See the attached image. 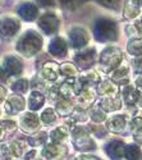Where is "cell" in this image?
I'll return each instance as SVG.
<instances>
[{
    "label": "cell",
    "instance_id": "1",
    "mask_svg": "<svg viewBox=\"0 0 142 160\" xmlns=\"http://www.w3.org/2000/svg\"><path fill=\"white\" fill-rule=\"evenodd\" d=\"M42 46V38L33 30H28L26 33L22 35L17 44V50L26 58H30L40 51Z\"/></svg>",
    "mask_w": 142,
    "mask_h": 160
},
{
    "label": "cell",
    "instance_id": "2",
    "mask_svg": "<svg viewBox=\"0 0 142 160\" xmlns=\"http://www.w3.org/2000/svg\"><path fill=\"white\" fill-rule=\"evenodd\" d=\"M94 35L100 42L113 41L118 36L117 24L110 19H99L94 26Z\"/></svg>",
    "mask_w": 142,
    "mask_h": 160
},
{
    "label": "cell",
    "instance_id": "3",
    "mask_svg": "<svg viewBox=\"0 0 142 160\" xmlns=\"http://www.w3.org/2000/svg\"><path fill=\"white\" fill-rule=\"evenodd\" d=\"M122 52L119 49L117 48H108L102 51V54L100 57V63L102 65V68H104L106 72L115 68L117 65H119V63L122 62Z\"/></svg>",
    "mask_w": 142,
    "mask_h": 160
},
{
    "label": "cell",
    "instance_id": "4",
    "mask_svg": "<svg viewBox=\"0 0 142 160\" xmlns=\"http://www.w3.org/2000/svg\"><path fill=\"white\" fill-rule=\"evenodd\" d=\"M59 24H60L59 19L51 13H45V14H42L38 18V27L47 35L55 33L59 28Z\"/></svg>",
    "mask_w": 142,
    "mask_h": 160
},
{
    "label": "cell",
    "instance_id": "5",
    "mask_svg": "<svg viewBox=\"0 0 142 160\" xmlns=\"http://www.w3.org/2000/svg\"><path fill=\"white\" fill-rule=\"evenodd\" d=\"M21 28V22L14 18H7L0 22V37L8 40L13 37Z\"/></svg>",
    "mask_w": 142,
    "mask_h": 160
},
{
    "label": "cell",
    "instance_id": "6",
    "mask_svg": "<svg viewBox=\"0 0 142 160\" xmlns=\"http://www.w3.org/2000/svg\"><path fill=\"white\" fill-rule=\"evenodd\" d=\"M73 138H74V143L78 149L82 150H87V149H91L94 148V142L90 140L88 137V133L83 129V128H77L73 132Z\"/></svg>",
    "mask_w": 142,
    "mask_h": 160
},
{
    "label": "cell",
    "instance_id": "7",
    "mask_svg": "<svg viewBox=\"0 0 142 160\" xmlns=\"http://www.w3.org/2000/svg\"><path fill=\"white\" fill-rule=\"evenodd\" d=\"M40 127V121H38V117L33 113H26L22 119H21V128L24 132H36Z\"/></svg>",
    "mask_w": 142,
    "mask_h": 160
},
{
    "label": "cell",
    "instance_id": "8",
    "mask_svg": "<svg viewBox=\"0 0 142 160\" xmlns=\"http://www.w3.org/2000/svg\"><path fill=\"white\" fill-rule=\"evenodd\" d=\"M95 55H96L95 49H88V50L81 51L80 54H77L74 58V62L77 63V65H78L80 68L86 69L92 65V63L95 60Z\"/></svg>",
    "mask_w": 142,
    "mask_h": 160
},
{
    "label": "cell",
    "instance_id": "9",
    "mask_svg": "<svg viewBox=\"0 0 142 160\" xmlns=\"http://www.w3.org/2000/svg\"><path fill=\"white\" fill-rule=\"evenodd\" d=\"M24 109V100L22 96L14 94L10 95L5 102V110L8 114H17L18 112H22Z\"/></svg>",
    "mask_w": 142,
    "mask_h": 160
},
{
    "label": "cell",
    "instance_id": "10",
    "mask_svg": "<svg viewBox=\"0 0 142 160\" xmlns=\"http://www.w3.org/2000/svg\"><path fill=\"white\" fill-rule=\"evenodd\" d=\"M69 38L73 48H82L88 41V35L83 28H73L69 32Z\"/></svg>",
    "mask_w": 142,
    "mask_h": 160
},
{
    "label": "cell",
    "instance_id": "11",
    "mask_svg": "<svg viewBox=\"0 0 142 160\" xmlns=\"http://www.w3.org/2000/svg\"><path fill=\"white\" fill-rule=\"evenodd\" d=\"M38 14V10H37V7L33 5L32 3H24L19 7L18 9V16L24 19V21H27V22H32L33 19H36Z\"/></svg>",
    "mask_w": 142,
    "mask_h": 160
},
{
    "label": "cell",
    "instance_id": "12",
    "mask_svg": "<svg viewBox=\"0 0 142 160\" xmlns=\"http://www.w3.org/2000/svg\"><path fill=\"white\" fill-rule=\"evenodd\" d=\"M4 68H5V72L9 76H16V74H19L22 72L23 65H22V62L17 57H12L10 55V57L5 58Z\"/></svg>",
    "mask_w": 142,
    "mask_h": 160
},
{
    "label": "cell",
    "instance_id": "13",
    "mask_svg": "<svg viewBox=\"0 0 142 160\" xmlns=\"http://www.w3.org/2000/svg\"><path fill=\"white\" fill-rule=\"evenodd\" d=\"M49 51L55 57H64L67 54V42L64 41V38L56 37L50 42Z\"/></svg>",
    "mask_w": 142,
    "mask_h": 160
},
{
    "label": "cell",
    "instance_id": "14",
    "mask_svg": "<svg viewBox=\"0 0 142 160\" xmlns=\"http://www.w3.org/2000/svg\"><path fill=\"white\" fill-rule=\"evenodd\" d=\"M60 69V67L54 63V62H47L44 64L42 69H41V74L45 79L47 81H55L58 78V71Z\"/></svg>",
    "mask_w": 142,
    "mask_h": 160
},
{
    "label": "cell",
    "instance_id": "15",
    "mask_svg": "<svg viewBox=\"0 0 142 160\" xmlns=\"http://www.w3.org/2000/svg\"><path fill=\"white\" fill-rule=\"evenodd\" d=\"M123 149H124L123 142H120V141H111L106 146V152H108V155L111 159L119 160L123 156Z\"/></svg>",
    "mask_w": 142,
    "mask_h": 160
},
{
    "label": "cell",
    "instance_id": "16",
    "mask_svg": "<svg viewBox=\"0 0 142 160\" xmlns=\"http://www.w3.org/2000/svg\"><path fill=\"white\" fill-rule=\"evenodd\" d=\"M140 3L137 0H127L124 5V18L125 19H133L140 14Z\"/></svg>",
    "mask_w": 142,
    "mask_h": 160
},
{
    "label": "cell",
    "instance_id": "17",
    "mask_svg": "<svg viewBox=\"0 0 142 160\" xmlns=\"http://www.w3.org/2000/svg\"><path fill=\"white\" fill-rule=\"evenodd\" d=\"M44 101H45L44 95L40 94L38 91H33L28 98V106L31 110H38L44 105Z\"/></svg>",
    "mask_w": 142,
    "mask_h": 160
},
{
    "label": "cell",
    "instance_id": "18",
    "mask_svg": "<svg viewBox=\"0 0 142 160\" xmlns=\"http://www.w3.org/2000/svg\"><path fill=\"white\" fill-rule=\"evenodd\" d=\"M108 127L110 131H114V132H120L124 129L125 127V118L124 117H120V115H115L113 117L109 123H108Z\"/></svg>",
    "mask_w": 142,
    "mask_h": 160
},
{
    "label": "cell",
    "instance_id": "19",
    "mask_svg": "<svg viewBox=\"0 0 142 160\" xmlns=\"http://www.w3.org/2000/svg\"><path fill=\"white\" fill-rule=\"evenodd\" d=\"M99 92H100V95H104V96L109 95L111 98V95H114L117 92V86L110 81H104L99 86Z\"/></svg>",
    "mask_w": 142,
    "mask_h": 160
},
{
    "label": "cell",
    "instance_id": "20",
    "mask_svg": "<svg viewBox=\"0 0 142 160\" xmlns=\"http://www.w3.org/2000/svg\"><path fill=\"white\" fill-rule=\"evenodd\" d=\"M72 109H73V106H72L71 101L68 99H66V98L59 100L56 102V110H58V113L60 115H68V114H71Z\"/></svg>",
    "mask_w": 142,
    "mask_h": 160
},
{
    "label": "cell",
    "instance_id": "21",
    "mask_svg": "<svg viewBox=\"0 0 142 160\" xmlns=\"http://www.w3.org/2000/svg\"><path fill=\"white\" fill-rule=\"evenodd\" d=\"M123 98H124V100H125L127 104H135L138 100L140 95L137 94V91L132 86H127L123 90Z\"/></svg>",
    "mask_w": 142,
    "mask_h": 160
},
{
    "label": "cell",
    "instance_id": "22",
    "mask_svg": "<svg viewBox=\"0 0 142 160\" xmlns=\"http://www.w3.org/2000/svg\"><path fill=\"white\" fill-rule=\"evenodd\" d=\"M60 151H66V148H63L60 145H49V146H46L44 154L46 158L53 159V158L58 156L60 154Z\"/></svg>",
    "mask_w": 142,
    "mask_h": 160
},
{
    "label": "cell",
    "instance_id": "23",
    "mask_svg": "<svg viewBox=\"0 0 142 160\" xmlns=\"http://www.w3.org/2000/svg\"><path fill=\"white\" fill-rule=\"evenodd\" d=\"M67 135H68V131L64 127H59L58 129H55V131H53L50 133V138L56 143H60L64 138L67 137Z\"/></svg>",
    "mask_w": 142,
    "mask_h": 160
},
{
    "label": "cell",
    "instance_id": "24",
    "mask_svg": "<svg viewBox=\"0 0 142 160\" xmlns=\"http://www.w3.org/2000/svg\"><path fill=\"white\" fill-rule=\"evenodd\" d=\"M128 51L133 55H142V40L141 38L132 40L128 44Z\"/></svg>",
    "mask_w": 142,
    "mask_h": 160
},
{
    "label": "cell",
    "instance_id": "25",
    "mask_svg": "<svg viewBox=\"0 0 142 160\" xmlns=\"http://www.w3.org/2000/svg\"><path fill=\"white\" fill-rule=\"evenodd\" d=\"M125 156L128 160H138L140 158V149L136 145H128L125 148Z\"/></svg>",
    "mask_w": 142,
    "mask_h": 160
},
{
    "label": "cell",
    "instance_id": "26",
    "mask_svg": "<svg viewBox=\"0 0 142 160\" xmlns=\"http://www.w3.org/2000/svg\"><path fill=\"white\" fill-rule=\"evenodd\" d=\"M41 121L45 124H54L56 121V115L54 113L53 109H46L42 114H41Z\"/></svg>",
    "mask_w": 142,
    "mask_h": 160
},
{
    "label": "cell",
    "instance_id": "27",
    "mask_svg": "<svg viewBox=\"0 0 142 160\" xmlns=\"http://www.w3.org/2000/svg\"><path fill=\"white\" fill-rule=\"evenodd\" d=\"M94 99H95L94 92L91 90H85L80 96V104H82L83 106H87L94 101Z\"/></svg>",
    "mask_w": 142,
    "mask_h": 160
},
{
    "label": "cell",
    "instance_id": "28",
    "mask_svg": "<svg viewBox=\"0 0 142 160\" xmlns=\"http://www.w3.org/2000/svg\"><path fill=\"white\" fill-rule=\"evenodd\" d=\"M28 81L27 79H19V81H17L14 85L12 86V90L18 92V94H24L26 91L28 90Z\"/></svg>",
    "mask_w": 142,
    "mask_h": 160
},
{
    "label": "cell",
    "instance_id": "29",
    "mask_svg": "<svg viewBox=\"0 0 142 160\" xmlns=\"http://www.w3.org/2000/svg\"><path fill=\"white\" fill-rule=\"evenodd\" d=\"M61 7L67 10H74L81 4V0H59Z\"/></svg>",
    "mask_w": 142,
    "mask_h": 160
},
{
    "label": "cell",
    "instance_id": "30",
    "mask_svg": "<svg viewBox=\"0 0 142 160\" xmlns=\"http://www.w3.org/2000/svg\"><path fill=\"white\" fill-rule=\"evenodd\" d=\"M60 71L63 74H67V76H74L77 73V69L76 67L72 65L71 63H64L60 65Z\"/></svg>",
    "mask_w": 142,
    "mask_h": 160
},
{
    "label": "cell",
    "instance_id": "31",
    "mask_svg": "<svg viewBox=\"0 0 142 160\" xmlns=\"http://www.w3.org/2000/svg\"><path fill=\"white\" fill-rule=\"evenodd\" d=\"M91 118L94 119L96 123H100L101 121H104V119H105V113L102 112L101 109H99V108H95L91 112Z\"/></svg>",
    "mask_w": 142,
    "mask_h": 160
},
{
    "label": "cell",
    "instance_id": "32",
    "mask_svg": "<svg viewBox=\"0 0 142 160\" xmlns=\"http://www.w3.org/2000/svg\"><path fill=\"white\" fill-rule=\"evenodd\" d=\"M97 2L104 5L106 8H110V9H117L120 4V0H97Z\"/></svg>",
    "mask_w": 142,
    "mask_h": 160
},
{
    "label": "cell",
    "instance_id": "33",
    "mask_svg": "<svg viewBox=\"0 0 142 160\" xmlns=\"http://www.w3.org/2000/svg\"><path fill=\"white\" fill-rule=\"evenodd\" d=\"M0 126H2L5 131H14L16 128H17V126H16V123L14 122H12V121H4V122H2V123H0Z\"/></svg>",
    "mask_w": 142,
    "mask_h": 160
},
{
    "label": "cell",
    "instance_id": "34",
    "mask_svg": "<svg viewBox=\"0 0 142 160\" xmlns=\"http://www.w3.org/2000/svg\"><path fill=\"white\" fill-rule=\"evenodd\" d=\"M133 68L136 71V73H142V57L137 58L133 63Z\"/></svg>",
    "mask_w": 142,
    "mask_h": 160
},
{
    "label": "cell",
    "instance_id": "35",
    "mask_svg": "<svg viewBox=\"0 0 142 160\" xmlns=\"http://www.w3.org/2000/svg\"><path fill=\"white\" fill-rule=\"evenodd\" d=\"M36 2L42 7H54L55 0H36Z\"/></svg>",
    "mask_w": 142,
    "mask_h": 160
},
{
    "label": "cell",
    "instance_id": "36",
    "mask_svg": "<svg viewBox=\"0 0 142 160\" xmlns=\"http://www.w3.org/2000/svg\"><path fill=\"white\" fill-rule=\"evenodd\" d=\"M7 78H8V73L5 72V69H2V68H0V82L7 81Z\"/></svg>",
    "mask_w": 142,
    "mask_h": 160
},
{
    "label": "cell",
    "instance_id": "37",
    "mask_svg": "<svg viewBox=\"0 0 142 160\" xmlns=\"http://www.w3.org/2000/svg\"><path fill=\"white\" fill-rule=\"evenodd\" d=\"M4 98H5V88L0 86V102L4 100Z\"/></svg>",
    "mask_w": 142,
    "mask_h": 160
},
{
    "label": "cell",
    "instance_id": "38",
    "mask_svg": "<svg viewBox=\"0 0 142 160\" xmlns=\"http://www.w3.org/2000/svg\"><path fill=\"white\" fill-rule=\"evenodd\" d=\"M82 160H100L95 156H82Z\"/></svg>",
    "mask_w": 142,
    "mask_h": 160
},
{
    "label": "cell",
    "instance_id": "39",
    "mask_svg": "<svg viewBox=\"0 0 142 160\" xmlns=\"http://www.w3.org/2000/svg\"><path fill=\"white\" fill-rule=\"evenodd\" d=\"M137 86H138V87H140V88L142 90V77L137 79Z\"/></svg>",
    "mask_w": 142,
    "mask_h": 160
},
{
    "label": "cell",
    "instance_id": "40",
    "mask_svg": "<svg viewBox=\"0 0 142 160\" xmlns=\"http://www.w3.org/2000/svg\"><path fill=\"white\" fill-rule=\"evenodd\" d=\"M136 24H137V27L140 28V31L142 32V19H141V21H138V22H136Z\"/></svg>",
    "mask_w": 142,
    "mask_h": 160
},
{
    "label": "cell",
    "instance_id": "41",
    "mask_svg": "<svg viewBox=\"0 0 142 160\" xmlns=\"http://www.w3.org/2000/svg\"><path fill=\"white\" fill-rule=\"evenodd\" d=\"M137 101H138V104H140V105H141V106H142V96H140V98H138V100H137Z\"/></svg>",
    "mask_w": 142,
    "mask_h": 160
},
{
    "label": "cell",
    "instance_id": "42",
    "mask_svg": "<svg viewBox=\"0 0 142 160\" xmlns=\"http://www.w3.org/2000/svg\"><path fill=\"white\" fill-rule=\"evenodd\" d=\"M137 2H138V3H140V5L142 7V0H137Z\"/></svg>",
    "mask_w": 142,
    "mask_h": 160
},
{
    "label": "cell",
    "instance_id": "43",
    "mask_svg": "<svg viewBox=\"0 0 142 160\" xmlns=\"http://www.w3.org/2000/svg\"><path fill=\"white\" fill-rule=\"evenodd\" d=\"M2 2H3V0H0V3H2Z\"/></svg>",
    "mask_w": 142,
    "mask_h": 160
}]
</instances>
